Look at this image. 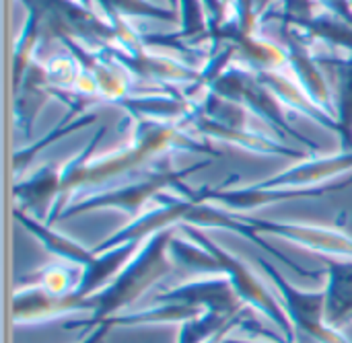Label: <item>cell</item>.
Wrapping results in <instances>:
<instances>
[{
	"label": "cell",
	"instance_id": "1",
	"mask_svg": "<svg viewBox=\"0 0 352 343\" xmlns=\"http://www.w3.org/2000/svg\"><path fill=\"white\" fill-rule=\"evenodd\" d=\"M173 239V228L157 233L142 241L136 255L126 263V268L99 292L93 294L95 311L85 321H66L64 329L91 327L95 329L113 315L124 313L134 305L148 288L163 280L173 270V259L169 255V243Z\"/></svg>",
	"mask_w": 352,
	"mask_h": 343
},
{
	"label": "cell",
	"instance_id": "2",
	"mask_svg": "<svg viewBox=\"0 0 352 343\" xmlns=\"http://www.w3.org/2000/svg\"><path fill=\"white\" fill-rule=\"evenodd\" d=\"M21 4L37 21L43 41L74 39L91 49L118 45L116 29L76 0H21Z\"/></svg>",
	"mask_w": 352,
	"mask_h": 343
},
{
	"label": "cell",
	"instance_id": "3",
	"mask_svg": "<svg viewBox=\"0 0 352 343\" xmlns=\"http://www.w3.org/2000/svg\"><path fill=\"white\" fill-rule=\"evenodd\" d=\"M182 230L188 239H192L194 243L202 245L206 251H210L214 255V259L221 265L223 276L229 278L231 286L235 288L237 296L254 311L262 313L278 331H283L285 340L291 343H297V331L280 303V298H276L274 292H270L264 282L245 265V261H241L237 255L229 253L227 249H223L219 243H214L210 237H206L198 226L192 224H182Z\"/></svg>",
	"mask_w": 352,
	"mask_h": 343
},
{
	"label": "cell",
	"instance_id": "4",
	"mask_svg": "<svg viewBox=\"0 0 352 343\" xmlns=\"http://www.w3.org/2000/svg\"><path fill=\"white\" fill-rule=\"evenodd\" d=\"M208 165H210V161H202V163H196V165L184 167V169H173L171 165H167L165 169L153 171L151 175H146L140 181L87 193L82 200L72 202L62 212V216L58 220L74 218V216H80V214H87V212H97V210H122V212L134 216V214L142 212V208L151 200H157V196L163 193V189L179 185L186 177L206 169Z\"/></svg>",
	"mask_w": 352,
	"mask_h": 343
},
{
	"label": "cell",
	"instance_id": "5",
	"mask_svg": "<svg viewBox=\"0 0 352 343\" xmlns=\"http://www.w3.org/2000/svg\"><path fill=\"white\" fill-rule=\"evenodd\" d=\"M210 91L221 95V97H225V99H231V101H237V103L245 105L256 117H260L264 123H268L280 136L295 138L299 144H303L309 150L318 152V144L314 140H309L307 136L299 134L297 130H293V126L287 119V113L283 109V103L258 80L256 72L248 70L245 66L233 62L212 82Z\"/></svg>",
	"mask_w": 352,
	"mask_h": 343
},
{
	"label": "cell",
	"instance_id": "6",
	"mask_svg": "<svg viewBox=\"0 0 352 343\" xmlns=\"http://www.w3.org/2000/svg\"><path fill=\"white\" fill-rule=\"evenodd\" d=\"M258 268L272 282L274 290L280 294V303L297 333H305L316 343H351L340 329L332 327L326 319V292H307L291 284L276 265L264 257H256Z\"/></svg>",
	"mask_w": 352,
	"mask_h": 343
},
{
	"label": "cell",
	"instance_id": "7",
	"mask_svg": "<svg viewBox=\"0 0 352 343\" xmlns=\"http://www.w3.org/2000/svg\"><path fill=\"white\" fill-rule=\"evenodd\" d=\"M227 185H229V181L214 189H210V187L194 189L192 187V193L202 202H210V204L235 210V214H239V212H250V210H258L264 206L291 202V200H311V198L320 200L326 196H334V193H340L346 187H351L352 179L336 181L330 185H320V187H258V185H250V187L227 189Z\"/></svg>",
	"mask_w": 352,
	"mask_h": 343
},
{
	"label": "cell",
	"instance_id": "8",
	"mask_svg": "<svg viewBox=\"0 0 352 343\" xmlns=\"http://www.w3.org/2000/svg\"><path fill=\"white\" fill-rule=\"evenodd\" d=\"M175 189L182 193V198L159 193L157 204L151 210H146L144 214L134 218L130 224H126L124 228H120L118 233L107 237L99 247H95V251H105V249H111V247H118V245H124L130 241H144L157 233L182 226L186 222L188 214L198 204V200L184 189V181L179 185H175Z\"/></svg>",
	"mask_w": 352,
	"mask_h": 343
},
{
	"label": "cell",
	"instance_id": "9",
	"mask_svg": "<svg viewBox=\"0 0 352 343\" xmlns=\"http://www.w3.org/2000/svg\"><path fill=\"white\" fill-rule=\"evenodd\" d=\"M130 117V144L142 150L151 161L167 156L173 150H186L196 154H208L210 158H221L223 152L212 148L206 142H200L186 134V128L179 121H161L138 115Z\"/></svg>",
	"mask_w": 352,
	"mask_h": 343
},
{
	"label": "cell",
	"instance_id": "10",
	"mask_svg": "<svg viewBox=\"0 0 352 343\" xmlns=\"http://www.w3.org/2000/svg\"><path fill=\"white\" fill-rule=\"evenodd\" d=\"M243 222H248L256 233L270 235L276 239L291 241L299 247H305L309 251L322 253L324 257H344L352 259V237L324 226H309V224H297V222H278V220H266L258 216H245L239 214Z\"/></svg>",
	"mask_w": 352,
	"mask_h": 343
},
{
	"label": "cell",
	"instance_id": "11",
	"mask_svg": "<svg viewBox=\"0 0 352 343\" xmlns=\"http://www.w3.org/2000/svg\"><path fill=\"white\" fill-rule=\"evenodd\" d=\"M109 58H113L120 66H124L132 78L159 82V84H194L200 76V70L184 60L165 58L159 54L146 51L144 43L134 47H120L111 45L103 49Z\"/></svg>",
	"mask_w": 352,
	"mask_h": 343
},
{
	"label": "cell",
	"instance_id": "12",
	"mask_svg": "<svg viewBox=\"0 0 352 343\" xmlns=\"http://www.w3.org/2000/svg\"><path fill=\"white\" fill-rule=\"evenodd\" d=\"M78 311H95L93 296L72 294H52L37 286H19L12 296V323L14 325H31L54 321Z\"/></svg>",
	"mask_w": 352,
	"mask_h": 343
},
{
	"label": "cell",
	"instance_id": "13",
	"mask_svg": "<svg viewBox=\"0 0 352 343\" xmlns=\"http://www.w3.org/2000/svg\"><path fill=\"white\" fill-rule=\"evenodd\" d=\"M153 303H177L200 311H217L233 317L248 311V305L237 296L227 276H206L204 280L175 286L157 294Z\"/></svg>",
	"mask_w": 352,
	"mask_h": 343
},
{
	"label": "cell",
	"instance_id": "14",
	"mask_svg": "<svg viewBox=\"0 0 352 343\" xmlns=\"http://www.w3.org/2000/svg\"><path fill=\"white\" fill-rule=\"evenodd\" d=\"M184 189H186L188 193H192V187L184 185ZM192 196H194V193H192ZM194 198H196V196H194ZM196 200H198V198H196ZM184 224H192V226H198V228H225V230L237 233V235H241L243 239H248L250 243H254V245H258L260 249H264L266 253H270L274 259L283 261L291 272H295V274H297V276H301V278L326 276V272H309V270H305V268L297 265L289 255H285L283 251H278V249H274L272 245H268L260 233H256L248 222H243V220L239 218V214H235V212H227V210L219 208L217 204H210V202H202V200H198V204H196V206H194V210L188 214V218H186V222H184Z\"/></svg>",
	"mask_w": 352,
	"mask_h": 343
},
{
	"label": "cell",
	"instance_id": "15",
	"mask_svg": "<svg viewBox=\"0 0 352 343\" xmlns=\"http://www.w3.org/2000/svg\"><path fill=\"white\" fill-rule=\"evenodd\" d=\"M60 43L66 47V51H70L76 58L80 68L95 78L101 101H109L118 105L120 101L134 95L132 93L134 78L130 76V72L124 66H120L113 58H109L103 49H91L74 39H62Z\"/></svg>",
	"mask_w": 352,
	"mask_h": 343
},
{
	"label": "cell",
	"instance_id": "16",
	"mask_svg": "<svg viewBox=\"0 0 352 343\" xmlns=\"http://www.w3.org/2000/svg\"><path fill=\"white\" fill-rule=\"evenodd\" d=\"M184 128H194L198 134L202 136H208L217 142H227V144H233V146H239L248 152H254V154H266V156H280V158H299V161H305L307 154L297 150V148H291V146H285L280 144L278 140H274L270 134H260V132H245V130H231V128H225L212 119H208L206 115H202L196 105L192 109V113L179 121Z\"/></svg>",
	"mask_w": 352,
	"mask_h": 343
},
{
	"label": "cell",
	"instance_id": "17",
	"mask_svg": "<svg viewBox=\"0 0 352 343\" xmlns=\"http://www.w3.org/2000/svg\"><path fill=\"white\" fill-rule=\"evenodd\" d=\"M285 31V49L289 54V70L293 72L299 86L307 93V97L328 115L336 119V97L322 72L318 56L309 51V43H305L299 35L291 29L283 27Z\"/></svg>",
	"mask_w": 352,
	"mask_h": 343
},
{
	"label": "cell",
	"instance_id": "18",
	"mask_svg": "<svg viewBox=\"0 0 352 343\" xmlns=\"http://www.w3.org/2000/svg\"><path fill=\"white\" fill-rule=\"evenodd\" d=\"M352 171V152L340 150L332 156L305 158L299 165L289 167L287 171L258 181V187H320L326 181H336L340 175Z\"/></svg>",
	"mask_w": 352,
	"mask_h": 343
},
{
	"label": "cell",
	"instance_id": "19",
	"mask_svg": "<svg viewBox=\"0 0 352 343\" xmlns=\"http://www.w3.org/2000/svg\"><path fill=\"white\" fill-rule=\"evenodd\" d=\"M62 189V165L50 163L33 171L31 177L21 179L12 185V196L16 200V208L35 214L41 222L47 220L45 212H52L58 202Z\"/></svg>",
	"mask_w": 352,
	"mask_h": 343
},
{
	"label": "cell",
	"instance_id": "20",
	"mask_svg": "<svg viewBox=\"0 0 352 343\" xmlns=\"http://www.w3.org/2000/svg\"><path fill=\"white\" fill-rule=\"evenodd\" d=\"M52 97H54V86L50 82L47 66L33 60L23 80L14 86V121L25 136L31 134L37 115L50 103Z\"/></svg>",
	"mask_w": 352,
	"mask_h": 343
},
{
	"label": "cell",
	"instance_id": "21",
	"mask_svg": "<svg viewBox=\"0 0 352 343\" xmlns=\"http://www.w3.org/2000/svg\"><path fill=\"white\" fill-rule=\"evenodd\" d=\"M148 163H153V161L132 144H128L116 152H107L103 156H93L85 169L80 191H85V189H99V191L107 189V185L113 179H120L128 173H134Z\"/></svg>",
	"mask_w": 352,
	"mask_h": 343
},
{
	"label": "cell",
	"instance_id": "22",
	"mask_svg": "<svg viewBox=\"0 0 352 343\" xmlns=\"http://www.w3.org/2000/svg\"><path fill=\"white\" fill-rule=\"evenodd\" d=\"M14 220L29 233L33 235L45 251H50L54 257L62 259L64 263H72V265H80L87 268L93 259H95V251L87 249L85 245L72 241L70 237L58 233L52 228V224L41 222L39 218H35L33 214H27L21 208H14Z\"/></svg>",
	"mask_w": 352,
	"mask_h": 343
},
{
	"label": "cell",
	"instance_id": "23",
	"mask_svg": "<svg viewBox=\"0 0 352 343\" xmlns=\"http://www.w3.org/2000/svg\"><path fill=\"white\" fill-rule=\"evenodd\" d=\"M258 80L289 109L307 115L309 119H314L316 123L334 130L338 134V121L328 115L326 111H322L309 97L307 93L299 86V82L295 78H291L289 74H285L283 70H264V72H256Z\"/></svg>",
	"mask_w": 352,
	"mask_h": 343
},
{
	"label": "cell",
	"instance_id": "24",
	"mask_svg": "<svg viewBox=\"0 0 352 343\" xmlns=\"http://www.w3.org/2000/svg\"><path fill=\"white\" fill-rule=\"evenodd\" d=\"M142 241H130L105 251H95V259L82 268V278L80 284L76 288V294L80 296H93L95 292L103 290L124 268L126 263L136 255V251L140 249Z\"/></svg>",
	"mask_w": 352,
	"mask_h": 343
},
{
	"label": "cell",
	"instance_id": "25",
	"mask_svg": "<svg viewBox=\"0 0 352 343\" xmlns=\"http://www.w3.org/2000/svg\"><path fill=\"white\" fill-rule=\"evenodd\" d=\"M326 319L332 327L342 329L352 309V259L326 257Z\"/></svg>",
	"mask_w": 352,
	"mask_h": 343
},
{
	"label": "cell",
	"instance_id": "26",
	"mask_svg": "<svg viewBox=\"0 0 352 343\" xmlns=\"http://www.w3.org/2000/svg\"><path fill=\"white\" fill-rule=\"evenodd\" d=\"M194 105H196V101H190L184 93L132 95L118 103V107L126 109L128 115L161 119V121H182L192 113Z\"/></svg>",
	"mask_w": 352,
	"mask_h": 343
},
{
	"label": "cell",
	"instance_id": "27",
	"mask_svg": "<svg viewBox=\"0 0 352 343\" xmlns=\"http://www.w3.org/2000/svg\"><path fill=\"white\" fill-rule=\"evenodd\" d=\"M237 47L235 62L245 66L252 72H264V70H283L289 68V54L285 45L266 39L258 33L243 35L231 41Z\"/></svg>",
	"mask_w": 352,
	"mask_h": 343
},
{
	"label": "cell",
	"instance_id": "28",
	"mask_svg": "<svg viewBox=\"0 0 352 343\" xmlns=\"http://www.w3.org/2000/svg\"><path fill=\"white\" fill-rule=\"evenodd\" d=\"M200 309L188 307V305H177V303H153L151 309H140V311H124L120 315L109 317L107 323L109 327H146V325H165V323H186L194 317H198Z\"/></svg>",
	"mask_w": 352,
	"mask_h": 343
},
{
	"label": "cell",
	"instance_id": "29",
	"mask_svg": "<svg viewBox=\"0 0 352 343\" xmlns=\"http://www.w3.org/2000/svg\"><path fill=\"white\" fill-rule=\"evenodd\" d=\"M105 136V128H99V132L93 134V138L85 144V148L72 156L68 163L62 165V189H60V196H58V202L54 204L45 224H54L58 222V218L62 216V212L70 206V200L74 193L80 191V183H82V175H85V169L89 165V161L95 156V148L99 146L101 138Z\"/></svg>",
	"mask_w": 352,
	"mask_h": 343
},
{
	"label": "cell",
	"instance_id": "30",
	"mask_svg": "<svg viewBox=\"0 0 352 343\" xmlns=\"http://www.w3.org/2000/svg\"><path fill=\"white\" fill-rule=\"evenodd\" d=\"M291 29L295 35H299L305 43L309 41H324L332 47L349 49L352 54V25L340 21L338 16L326 12L316 14L305 21H297L293 25H283Z\"/></svg>",
	"mask_w": 352,
	"mask_h": 343
},
{
	"label": "cell",
	"instance_id": "31",
	"mask_svg": "<svg viewBox=\"0 0 352 343\" xmlns=\"http://www.w3.org/2000/svg\"><path fill=\"white\" fill-rule=\"evenodd\" d=\"M322 64H330L336 72V121L344 152H352V58L318 56Z\"/></svg>",
	"mask_w": 352,
	"mask_h": 343
},
{
	"label": "cell",
	"instance_id": "32",
	"mask_svg": "<svg viewBox=\"0 0 352 343\" xmlns=\"http://www.w3.org/2000/svg\"><path fill=\"white\" fill-rule=\"evenodd\" d=\"M179 8V25L182 29L173 35H142L144 45L146 43H165V41H175L182 43L184 39L188 41H202L208 33V19L202 0H177Z\"/></svg>",
	"mask_w": 352,
	"mask_h": 343
},
{
	"label": "cell",
	"instance_id": "33",
	"mask_svg": "<svg viewBox=\"0 0 352 343\" xmlns=\"http://www.w3.org/2000/svg\"><path fill=\"white\" fill-rule=\"evenodd\" d=\"M169 255H171L173 263H179L182 268H186L190 272H196L202 276H223L221 265L214 259V255L188 237L179 239L173 235V239L169 243Z\"/></svg>",
	"mask_w": 352,
	"mask_h": 343
},
{
	"label": "cell",
	"instance_id": "34",
	"mask_svg": "<svg viewBox=\"0 0 352 343\" xmlns=\"http://www.w3.org/2000/svg\"><path fill=\"white\" fill-rule=\"evenodd\" d=\"M31 282H21V286H37L45 292L52 294H72L76 292L80 278H82V268L72 265V263H52L35 272Z\"/></svg>",
	"mask_w": 352,
	"mask_h": 343
},
{
	"label": "cell",
	"instance_id": "35",
	"mask_svg": "<svg viewBox=\"0 0 352 343\" xmlns=\"http://www.w3.org/2000/svg\"><path fill=\"white\" fill-rule=\"evenodd\" d=\"M103 12V16H124L128 21L132 19H153V21H167V23H179L177 10L159 6L148 0H95Z\"/></svg>",
	"mask_w": 352,
	"mask_h": 343
},
{
	"label": "cell",
	"instance_id": "36",
	"mask_svg": "<svg viewBox=\"0 0 352 343\" xmlns=\"http://www.w3.org/2000/svg\"><path fill=\"white\" fill-rule=\"evenodd\" d=\"M70 117H72V115H70ZM70 117L64 119V121H60L54 130H50V134H45L43 138H39L35 144L16 150L14 156H12V173H14V175H23L25 169L33 163V158H35L45 146L54 144L56 140H60V138L66 136V134H72V132H76V130H80V128L91 126V123L97 119L95 113H89V115H82V117H76V119H70Z\"/></svg>",
	"mask_w": 352,
	"mask_h": 343
},
{
	"label": "cell",
	"instance_id": "37",
	"mask_svg": "<svg viewBox=\"0 0 352 343\" xmlns=\"http://www.w3.org/2000/svg\"><path fill=\"white\" fill-rule=\"evenodd\" d=\"M245 313H241V315H245ZM241 315H235L233 317V315H225V313H217V311H204L198 317H194V319H190V321H186V323L179 325L177 343L210 342L217 333H221L227 325H231Z\"/></svg>",
	"mask_w": 352,
	"mask_h": 343
},
{
	"label": "cell",
	"instance_id": "38",
	"mask_svg": "<svg viewBox=\"0 0 352 343\" xmlns=\"http://www.w3.org/2000/svg\"><path fill=\"white\" fill-rule=\"evenodd\" d=\"M41 29L37 25V21L27 14V21L23 25V31L19 35V41H16V47H14V58H12V86H16L27 68L31 66V62L35 60V49L39 47L41 43Z\"/></svg>",
	"mask_w": 352,
	"mask_h": 343
},
{
	"label": "cell",
	"instance_id": "39",
	"mask_svg": "<svg viewBox=\"0 0 352 343\" xmlns=\"http://www.w3.org/2000/svg\"><path fill=\"white\" fill-rule=\"evenodd\" d=\"M45 66H47L50 82L54 88H60V91H72L74 88L76 78L80 74V64L76 62V58L70 51L54 56Z\"/></svg>",
	"mask_w": 352,
	"mask_h": 343
},
{
	"label": "cell",
	"instance_id": "40",
	"mask_svg": "<svg viewBox=\"0 0 352 343\" xmlns=\"http://www.w3.org/2000/svg\"><path fill=\"white\" fill-rule=\"evenodd\" d=\"M283 2V25H293L316 16L318 0H280Z\"/></svg>",
	"mask_w": 352,
	"mask_h": 343
},
{
	"label": "cell",
	"instance_id": "41",
	"mask_svg": "<svg viewBox=\"0 0 352 343\" xmlns=\"http://www.w3.org/2000/svg\"><path fill=\"white\" fill-rule=\"evenodd\" d=\"M330 14L338 16L340 21L352 25V4L351 0H318Z\"/></svg>",
	"mask_w": 352,
	"mask_h": 343
},
{
	"label": "cell",
	"instance_id": "42",
	"mask_svg": "<svg viewBox=\"0 0 352 343\" xmlns=\"http://www.w3.org/2000/svg\"><path fill=\"white\" fill-rule=\"evenodd\" d=\"M250 323H252V321H250V317H248V313H245V315H241L239 319H235L231 325H227L221 333H217L210 342H206V343H225V340L231 335V331H233V329H237V327H248Z\"/></svg>",
	"mask_w": 352,
	"mask_h": 343
},
{
	"label": "cell",
	"instance_id": "43",
	"mask_svg": "<svg viewBox=\"0 0 352 343\" xmlns=\"http://www.w3.org/2000/svg\"><path fill=\"white\" fill-rule=\"evenodd\" d=\"M111 331V327L107 325V323H101V325H97L95 329H91V333L85 338V340H80V342L76 343H101L105 342V338H107V333Z\"/></svg>",
	"mask_w": 352,
	"mask_h": 343
},
{
	"label": "cell",
	"instance_id": "44",
	"mask_svg": "<svg viewBox=\"0 0 352 343\" xmlns=\"http://www.w3.org/2000/svg\"><path fill=\"white\" fill-rule=\"evenodd\" d=\"M225 343H276V340H272V342H252V340H239V338H227L225 340ZM283 343H291V342H287V340H283Z\"/></svg>",
	"mask_w": 352,
	"mask_h": 343
},
{
	"label": "cell",
	"instance_id": "45",
	"mask_svg": "<svg viewBox=\"0 0 352 343\" xmlns=\"http://www.w3.org/2000/svg\"><path fill=\"white\" fill-rule=\"evenodd\" d=\"M78 4H82L85 8H89V10H93V4H95V0H76Z\"/></svg>",
	"mask_w": 352,
	"mask_h": 343
},
{
	"label": "cell",
	"instance_id": "46",
	"mask_svg": "<svg viewBox=\"0 0 352 343\" xmlns=\"http://www.w3.org/2000/svg\"><path fill=\"white\" fill-rule=\"evenodd\" d=\"M346 325H352V309H351V313L346 315V319H344V323H342V327H346Z\"/></svg>",
	"mask_w": 352,
	"mask_h": 343
},
{
	"label": "cell",
	"instance_id": "47",
	"mask_svg": "<svg viewBox=\"0 0 352 343\" xmlns=\"http://www.w3.org/2000/svg\"><path fill=\"white\" fill-rule=\"evenodd\" d=\"M169 4H171L173 10H177V0H169Z\"/></svg>",
	"mask_w": 352,
	"mask_h": 343
},
{
	"label": "cell",
	"instance_id": "48",
	"mask_svg": "<svg viewBox=\"0 0 352 343\" xmlns=\"http://www.w3.org/2000/svg\"><path fill=\"white\" fill-rule=\"evenodd\" d=\"M225 2H227V4H229V6H231V2H233V0H225Z\"/></svg>",
	"mask_w": 352,
	"mask_h": 343
},
{
	"label": "cell",
	"instance_id": "49",
	"mask_svg": "<svg viewBox=\"0 0 352 343\" xmlns=\"http://www.w3.org/2000/svg\"><path fill=\"white\" fill-rule=\"evenodd\" d=\"M351 4H352V0H351Z\"/></svg>",
	"mask_w": 352,
	"mask_h": 343
},
{
	"label": "cell",
	"instance_id": "50",
	"mask_svg": "<svg viewBox=\"0 0 352 343\" xmlns=\"http://www.w3.org/2000/svg\"><path fill=\"white\" fill-rule=\"evenodd\" d=\"M101 343H105V342H101Z\"/></svg>",
	"mask_w": 352,
	"mask_h": 343
}]
</instances>
